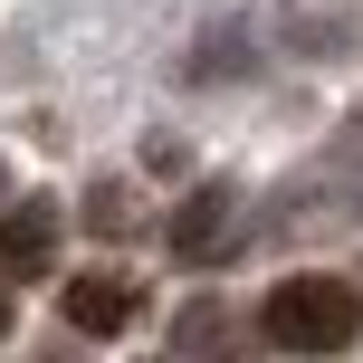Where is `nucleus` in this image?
<instances>
[{"instance_id": "obj_5", "label": "nucleus", "mask_w": 363, "mask_h": 363, "mask_svg": "<svg viewBox=\"0 0 363 363\" xmlns=\"http://www.w3.org/2000/svg\"><path fill=\"white\" fill-rule=\"evenodd\" d=\"M86 230H106V239H125V230H134V201L115 191V182H96V191H86Z\"/></svg>"}, {"instance_id": "obj_3", "label": "nucleus", "mask_w": 363, "mask_h": 363, "mask_svg": "<svg viewBox=\"0 0 363 363\" xmlns=\"http://www.w3.org/2000/svg\"><path fill=\"white\" fill-rule=\"evenodd\" d=\"M57 239H67V211H57L48 191L10 201V211H0V277H48L57 268Z\"/></svg>"}, {"instance_id": "obj_7", "label": "nucleus", "mask_w": 363, "mask_h": 363, "mask_svg": "<svg viewBox=\"0 0 363 363\" xmlns=\"http://www.w3.org/2000/svg\"><path fill=\"white\" fill-rule=\"evenodd\" d=\"M0 335H10V287H0Z\"/></svg>"}, {"instance_id": "obj_1", "label": "nucleus", "mask_w": 363, "mask_h": 363, "mask_svg": "<svg viewBox=\"0 0 363 363\" xmlns=\"http://www.w3.org/2000/svg\"><path fill=\"white\" fill-rule=\"evenodd\" d=\"M258 335L277 354H345L363 335V287H345L325 268H296V277H277L258 296Z\"/></svg>"}, {"instance_id": "obj_6", "label": "nucleus", "mask_w": 363, "mask_h": 363, "mask_svg": "<svg viewBox=\"0 0 363 363\" xmlns=\"http://www.w3.org/2000/svg\"><path fill=\"white\" fill-rule=\"evenodd\" d=\"M220 335H230V315L220 306H191V315H172V345L191 354V345H220Z\"/></svg>"}, {"instance_id": "obj_4", "label": "nucleus", "mask_w": 363, "mask_h": 363, "mask_svg": "<svg viewBox=\"0 0 363 363\" xmlns=\"http://www.w3.org/2000/svg\"><path fill=\"white\" fill-rule=\"evenodd\" d=\"M57 306H67L77 335H125L134 315H144V287H134L125 268H77L67 287H57Z\"/></svg>"}, {"instance_id": "obj_2", "label": "nucleus", "mask_w": 363, "mask_h": 363, "mask_svg": "<svg viewBox=\"0 0 363 363\" xmlns=\"http://www.w3.org/2000/svg\"><path fill=\"white\" fill-rule=\"evenodd\" d=\"M163 239H172L182 268H220V258L249 239V201H239V182H191V191L172 201Z\"/></svg>"}]
</instances>
